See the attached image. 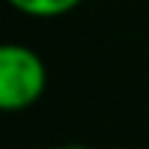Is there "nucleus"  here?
I'll use <instances>...</instances> for the list:
<instances>
[{"instance_id": "f257e3e1", "label": "nucleus", "mask_w": 149, "mask_h": 149, "mask_svg": "<svg viewBox=\"0 0 149 149\" xmlns=\"http://www.w3.org/2000/svg\"><path fill=\"white\" fill-rule=\"evenodd\" d=\"M47 91V64L25 44L0 47V108L25 111Z\"/></svg>"}, {"instance_id": "f03ea898", "label": "nucleus", "mask_w": 149, "mask_h": 149, "mask_svg": "<svg viewBox=\"0 0 149 149\" xmlns=\"http://www.w3.org/2000/svg\"><path fill=\"white\" fill-rule=\"evenodd\" d=\"M11 8L33 19H55L74 11L83 0H8Z\"/></svg>"}, {"instance_id": "7ed1b4c3", "label": "nucleus", "mask_w": 149, "mask_h": 149, "mask_svg": "<svg viewBox=\"0 0 149 149\" xmlns=\"http://www.w3.org/2000/svg\"><path fill=\"white\" fill-rule=\"evenodd\" d=\"M61 149H88V146H83V144H66V146H61Z\"/></svg>"}]
</instances>
